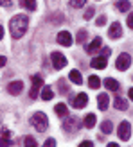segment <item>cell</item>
<instances>
[{
	"mask_svg": "<svg viewBox=\"0 0 133 147\" xmlns=\"http://www.w3.org/2000/svg\"><path fill=\"white\" fill-rule=\"evenodd\" d=\"M69 79L72 81V83H76V84H81V83H83V77H81V72H77V70H72V72L69 74Z\"/></svg>",
	"mask_w": 133,
	"mask_h": 147,
	"instance_id": "ac0fdd59",
	"label": "cell"
},
{
	"mask_svg": "<svg viewBox=\"0 0 133 147\" xmlns=\"http://www.w3.org/2000/svg\"><path fill=\"white\" fill-rule=\"evenodd\" d=\"M5 63H7V59H5L4 56H0V68H2V67H5Z\"/></svg>",
	"mask_w": 133,
	"mask_h": 147,
	"instance_id": "e575fe53",
	"label": "cell"
},
{
	"mask_svg": "<svg viewBox=\"0 0 133 147\" xmlns=\"http://www.w3.org/2000/svg\"><path fill=\"white\" fill-rule=\"evenodd\" d=\"M58 43L63 45V47H70L72 45V36H70V32H66V31L60 32V34H58Z\"/></svg>",
	"mask_w": 133,
	"mask_h": 147,
	"instance_id": "8fae6325",
	"label": "cell"
},
{
	"mask_svg": "<svg viewBox=\"0 0 133 147\" xmlns=\"http://www.w3.org/2000/svg\"><path fill=\"white\" fill-rule=\"evenodd\" d=\"M101 38H94V41L92 43H88V45H86V52L88 54H94V52H97V50L101 49Z\"/></svg>",
	"mask_w": 133,
	"mask_h": 147,
	"instance_id": "5bb4252c",
	"label": "cell"
},
{
	"mask_svg": "<svg viewBox=\"0 0 133 147\" xmlns=\"http://www.w3.org/2000/svg\"><path fill=\"white\" fill-rule=\"evenodd\" d=\"M79 127H81V124L76 117H66L63 122V131H66V133H76Z\"/></svg>",
	"mask_w": 133,
	"mask_h": 147,
	"instance_id": "277c9868",
	"label": "cell"
},
{
	"mask_svg": "<svg viewBox=\"0 0 133 147\" xmlns=\"http://www.w3.org/2000/svg\"><path fill=\"white\" fill-rule=\"evenodd\" d=\"M88 86H90V88H94V90H97V88L101 86V81H99V77H97V76H90V77H88Z\"/></svg>",
	"mask_w": 133,
	"mask_h": 147,
	"instance_id": "7402d4cb",
	"label": "cell"
},
{
	"mask_svg": "<svg viewBox=\"0 0 133 147\" xmlns=\"http://www.w3.org/2000/svg\"><path fill=\"white\" fill-rule=\"evenodd\" d=\"M27 27H29V18L25 14H16L9 22V31L13 38H22L27 32Z\"/></svg>",
	"mask_w": 133,
	"mask_h": 147,
	"instance_id": "6da1fadb",
	"label": "cell"
},
{
	"mask_svg": "<svg viewBox=\"0 0 133 147\" xmlns=\"http://www.w3.org/2000/svg\"><path fill=\"white\" fill-rule=\"evenodd\" d=\"M128 93H130V99L133 100V88H130V92H128Z\"/></svg>",
	"mask_w": 133,
	"mask_h": 147,
	"instance_id": "f35d334b",
	"label": "cell"
},
{
	"mask_svg": "<svg viewBox=\"0 0 133 147\" xmlns=\"http://www.w3.org/2000/svg\"><path fill=\"white\" fill-rule=\"evenodd\" d=\"M11 2H13V0H0V5H5V7H9V5H11Z\"/></svg>",
	"mask_w": 133,
	"mask_h": 147,
	"instance_id": "d6a6232c",
	"label": "cell"
},
{
	"mask_svg": "<svg viewBox=\"0 0 133 147\" xmlns=\"http://www.w3.org/2000/svg\"><path fill=\"white\" fill-rule=\"evenodd\" d=\"M105 86L108 88V90H112V92H117L121 88V84L117 83L115 79H112V77H108V79H105Z\"/></svg>",
	"mask_w": 133,
	"mask_h": 147,
	"instance_id": "2e32d148",
	"label": "cell"
},
{
	"mask_svg": "<svg viewBox=\"0 0 133 147\" xmlns=\"http://www.w3.org/2000/svg\"><path fill=\"white\" fill-rule=\"evenodd\" d=\"M52 97H54V92L50 90L49 86H41V99L43 100H50Z\"/></svg>",
	"mask_w": 133,
	"mask_h": 147,
	"instance_id": "d6986e66",
	"label": "cell"
},
{
	"mask_svg": "<svg viewBox=\"0 0 133 147\" xmlns=\"http://www.w3.org/2000/svg\"><path fill=\"white\" fill-rule=\"evenodd\" d=\"M50 59H52V65L56 70H61L66 67V57L61 54V52H52L50 54Z\"/></svg>",
	"mask_w": 133,
	"mask_h": 147,
	"instance_id": "52a82bcc",
	"label": "cell"
},
{
	"mask_svg": "<svg viewBox=\"0 0 133 147\" xmlns=\"http://www.w3.org/2000/svg\"><path fill=\"white\" fill-rule=\"evenodd\" d=\"M130 65H131V56L130 54H121L119 57H117V63H115V67H117V70H121V72H124V70H128L130 68Z\"/></svg>",
	"mask_w": 133,
	"mask_h": 147,
	"instance_id": "8992f818",
	"label": "cell"
},
{
	"mask_svg": "<svg viewBox=\"0 0 133 147\" xmlns=\"http://www.w3.org/2000/svg\"><path fill=\"white\" fill-rule=\"evenodd\" d=\"M110 54H112V49H108V47H105V49H101V56H105V57H108Z\"/></svg>",
	"mask_w": 133,
	"mask_h": 147,
	"instance_id": "f546056e",
	"label": "cell"
},
{
	"mask_svg": "<svg viewBox=\"0 0 133 147\" xmlns=\"http://www.w3.org/2000/svg\"><path fill=\"white\" fill-rule=\"evenodd\" d=\"M112 129H113V126H112V122H110V120H105V122L101 124V131H102V133L110 135V133H112Z\"/></svg>",
	"mask_w": 133,
	"mask_h": 147,
	"instance_id": "cb8c5ba5",
	"label": "cell"
},
{
	"mask_svg": "<svg viewBox=\"0 0 133 147\" xmlns=\"http://www.w3.org/2000/svg\"><path fill=\"white\" fill-rule=\"evenodd\" d=\"M115 108L121 109V111H126L128 109V100L122 99V97H115Z\"/></svg>",
	"mask_w": 133,
	"mask_h": 147,
	"instance_id": "e0dca14e",
	"label": "cell"
},
{
	"mask_svg": "<svg viewBox=\"0 0 133 147\" xmlns=\"http://www.w3.org/2000/svg\"><path fill=\"white\" fill-rule=\"evenodd\" d=\"M95 122H97V117H95L94 113H88V115L85 117V120H83V126H85L86 129H92V127L95 126Z\"/></svg>",
	"mask_w": 133,
	"mask_h": 147,
	"instance_id": "9a60e30c",
	"label": "cell"
},
{
	"mask_svg": "<svg viewBox=\"0 0 133 147\" xmlns=\"http://www.w3.org/2000/svg\"><path fill=\"white\" fill-rule=\"evenodd\" d=\"M20 5L29 9V11H34L36 9V0H20Z\"/></svg>",
	"mask_w": 133,
	"mask_h": 147,
	"instance_id": "ffe728a7",
	"label": "cell"
},
{
	"mask_svg": "<svg viewBox=\"0 0 133 147\" xmlns=\"http://www.w3.org/2000/svg\"><path fill=\"white\" fill-rule=\"evenodd\" d=\"M31 79H33V88H31V93H29V95H31V99H36L40 95L41 86H43V77L36 74V76H33Z\"/></svg>",
	"mask_w": 133,
	"mask_h": 147,
	"instance_id": "5b68a950",
	"label": "cell"
},
{
	"mask_svg": "<svg viewBox=\"0 0 133 147\" xmlns=\"http://www.w3.org/2000/svg\"><path fill=\"white\" fill-rule=\"evenodd\" d=\"M31 124L36 127V131L43 133V131H47V127H49V119H47V115H45V113L38 111V113H34V115H33Z\"/></svg>",
	"mask_w": 133,
	"mask_h": 147,
	"instance_id": "7a4b0ae2",
	"label": "cell"
},
{
	"mask_svg": "<svg viewBox=\"0 0 133 147\" xmlns=\"http://www.w3.org/2000/svg\"><path fill=\"white\" fill-rule=\"evenodd\" d=\"M2 38H4V27L0 25V40H2Z\"/></svg>",
	"mask_w": 133,
	"mask_h": 147,
	"instance_id": "74e56055",
	"label": "cell"
},
{
	"mask_svg": "<svg viewBox=\"0 0 133 147\" xmlns=\"http://www.w3.org/2000/svg\"><path fill=\"white\" fill-rule=\"evenodd\" d=\"M54 109H56V113L60 115V117H66V115H69V108H66L63 102H61V104H56Z\"/></svg>",
	"mask_w": 133,
	"mask_h": 147,
	"instance_id": "603a6c76",
	"label": "cell"
},
{
	"mask_svg": "<svg viewBox=\"0 0 133 147\" xmlns=\"http://www.w3.org/2000/svg\"><path fill=\"white\" fill-rule=\"evenodd\" d=\"M24 144L29 145V147H36V145H38L36 138H33V136H25V138H24Z\"/></svg>",
	"mask_w": 133,
	"mask_h": 147,
	"instance_id": "d4e9b609",
	"label": "cell"
},
{
	"mask_svg": "<svg viewBox=\"0 0 133 147\" xmlns=\"http://www.w3.org/2000/svg\"><path fill=\"white\" fill-rule=\"evenodd\" d=\"M81 145H83V147H92V142L90 140H85V142H81Z\"/></svg>",
	"mask_w": 133,
	"mask_h": 147,
	"instance_id": "d590c367",
	"label": "cell"
},
{
	"mask_svg": "<svg viewBox=\"0 0 133 147\" xmlns=\"http://www.w3.org/2000/svg\"><path fill=\"white\" fill-rule=\"evenodd\" d=\"M94 13H95V11H94V7H88V9L85 11V20H90V18L94 16Z\"/></svg>",
	"mask_w": 133,
	"mask_h": 147,
	"instance_id": "83f0119b",
	"label": "cell"
},
{
	"mask_svg": "<svg viewBox=\"0 0 133 147\" xmlns=\"http://www.w3.org/2000/svg\"><path fill=\"white\" fill-rule=\"evenodd\" d=\"M128 27H130V29H133V13L128 16Z\"/></svg>",
	"mask_w": 133,
	"mask_h": 147,
	"instance_id": "1f68e13d",
	"label": "cell"
},
{
	"mask_svg": "<svg viewBox=\"0 0 133 147\" xmlns=\"http://www.w3.org/2000/svg\"><path fill=\"white\" fill-rule=\"evenodd\" d=\"M117 135H119V138H121L122 142H128V140H130V136H131V126H130L128 120H122V122L119 124Z\"/></svg>",
	"mask_w": 133,
	"mask_h": 147,
	"instance_id": "3957f363",
	"label": "cell"
},
{
	"mask_svg": "<svg viewBox=\"0 0 133 147\" xmlns=\"http://www.w3.org/2000/svg\"><path fill=\"white\" fill-rule=\"evenodd\" d=\"M60 18H61V14H56V16H54V24H60Z\"/></svg>",
	"mask_w": 133,
	"mask_h": 147,
	"instance_id": "8d00e7d4",
	"label": "cell"
},
{
	"mask_svg": "<svg viewBox=\"0 0 133 147\" xmlns=\"http://www.w3.org/2000/svg\"><path fill=\"white\" fill-rule=\"evenodd\" d=\"M108 104H110V99H108V95L106 93H101L99 97H97V106L101 111H106L108 109Z\"/></svg>",
	"mask_w": 133,
	"mask_h": 147,
	"instance_id": "7c38bea8",
	"label": "cell"
},
{
	"mask_svg": "<svg viewBox=\"0 0 133 147\" xmlns=\"http://www.w3.org/2000/svg\"><path fill=\"white\" fill-rule=\"evenodd\" d=\"M108 36H110L112 40H117V38H121V36H122V27H121V24H119V22H115V24H112V25H110Z\"/></svg>",
	"mask_w": 133,
	"mask_h": 147,
	"instance_id": "9c48e42d",
	"label": "cell"
},
{
	"mask_svg": "<svg viewBox=\"0 0 133 147\" xmlns=\"http://www.w3.org/2000/svg\"><path fill=\"white\" fill-rule=\"evenodd\" d=\"M22 90H24V83H22V81H13V83L7 84V92L11 95H20Z\"/></svg>",
	"mask_w": 133,
	"mask_h": 147,
	"instance_id": "30bf717a",
	"label": "cell"
},
{
	"mask_svg": "<svg viewBox=\"0 0 133 147\" xmlns=\"http://www.w3.org/2000/svg\"><path fill=\"white\" fill-rule=\"evenodd\" d=\"M54 145H56L54 138H47V140H45V147H54Z\"/></svg>",
	"mask_w": 133,
	"mask_h": 147,
	"instance_id": "4dcf8cb0",
	"label": "cell"
},
{
	"mask_svg": "<svg viewBox=\"0 0 133 147\" xmlns=\"http://www.w3.org/2000/svg\"><path fill=\"white\" fill-rule=\"evenodd\" d=\"M60 88H61V92H69V88H66V84L63 81H60Z\"/></svg>",
	"mask_w": 133,
	"mask_h": 147,
	"instance_id": "836d02e7",
	"label": "cell"
},
{
	"mask_svg": "<svg viewBox=\"0 0 133 147\" xmlns=\"http://www.w3.org/2000/svg\"><path fill=\"white\" fill-rule=\"evenodd\" d=\"M86 40V31H85V29H81V31L77 32V43H83Z\"/></svg>",
	"mask_w": 133,
	"mask_h": 147,
	"instance_id": "4316f807",
	"label": "cell"
},
{
	"mask_svg": "<svg viewBox=\"0 0 133 147\" xmlns=\"http://www.w3.org/2000/svg\"><path fill=\"white\" fill-rule=\"evenodd\" d=\"M86 4V0H70V5L76 7V9H79V7H83Z\"/></svg>",
	"mask_w": 133,
	"mask_h": 147,
	"instance_id": "484cf974",
	"label": "cell"
},
{
	"mask_svg": "<svg viewBox=\"0 0 133 147\" xmlns=\"http://www.w3.org/2000/svg\"><path fill=\"white\" fill-rule=\"evenodd\" d=\"M95 24H97L99 27H102V25L106 24V16H105V14H102V16H99V18H97V22H95Z\"/></svg>",
	"mask_w": 133,
	"mask_h": 147,
	"instance_id": "f1b7e54d",
	"label": "cell"
},
{
	"mask_svg": "<svg viewBox=\"0 0 133 147\" xmlns=\"http://www.w3.org/2000/svg\"><path fill=\"white\" fill-rule=\"evenodd\" d=\"M106 59H108V57H105V56L94 57V59H92V67H94V68H97V70H102V68L106 67V63H108Z\"/></svg>",
	"mask_w": 133,
	"mask_h": 147,
	"instance_id": "4fadbf2b",
	"label": "cell"
},
{
	"mask_svg": "<svg viewBox=\"0 0 133 147\" xmlns=\"http://www.w3.org/2000/svg\"><path fill=\"white\" fill-rule=\"evenodd\" d=\"M130 7H131V4L128 2V0H119V2H117V9H119L121 13L130 11Z\"/></svg>",
	"mask_w": 133,
	"mask_h": 147,
	"instance_id": "44dd1931",
	"label": "cell"
},
{
	"mask_svg": "<svg viewBox=\"0 0 133 147\" xmlns=\"http://www.w3.org/2000/svg\"><path fill=\"white\" fill-rule=\"evenodd\" d=\"M86 102H88V95L86 93H77V97L72 99V106L76 109H83L86 106Z\"/></svg>",
	"mask_w": 133,
	"mask_h": 147,
	"instance_id": "ba28073f",
	"label": "cell"
}]
</instances>
